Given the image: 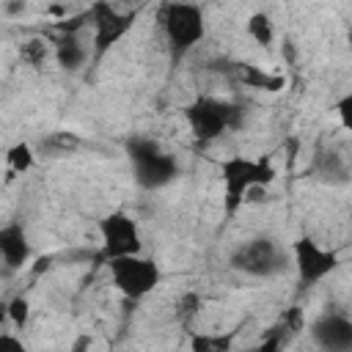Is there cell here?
<instances>
[{"instance_id":"83f0119b","label":"cell","mask_w":352,"mask_h":352,"mask_svg":"<svg viewBox=\"0 0 352 352\" xmlns=\"http://www.w3.org/2000/svg\"><path fill=\"white\" fill-rule=\"evenodd\" d=\"M6 11H8V14H19V11H25V3H16V6H6Z\"/></svg>"},{"instance_id":"ffe728a7","label":"cell","mask_w":352,"mask_h":352,"mask_svg":"<svg viewBox=\"0 0 352 352\" xmlns=\"http://www.w3.org/2000/svg\"><path fill=\"white\" fill-rule=\"evenodd\" d=\"M88 8H82V11H77V14H66L63 19H58L55 25H52V30L58 33V36H80V30L88 25Z\"/></svg>"},{"instance_id":"5b68a950","label":"cell","mask_w":352,"mask_h":352,"mask_svg":"<svg viewBox=\"0 0 352 352\" xmlns=\"http://www.w3.org/2000/svg\"><path fill=\"white\" fill-rule=\"evenodd\" d=\"M104 267L110 272L113 286L126 300H143V297H148L160 286V280H162V272L154 264V258H148L143 253L110 258V261H104Z\"/></svg>"},{"instance_id":"8fae6325","label":"cell","mask_w":352,"mask_h":352,"mask_svg":"<svg viewBox=\"0 0 352 352\" xmlns=\"http://www.w3.org/2000/svg\"><path fill=\"white\" fill-rule=\"evenodd\" d=\"M30 236L22 223L0 226V258L8 270H22L30 261Z\"/></svg>"},{"instance_id":"ba28073f","label":"cell","mask_w":352,"mask_h":352,"mask_svg":"<svg viewBox=\"0 0 352 352\" xmlns=\"http://www.w3.org/2000/svg\"><path fill=\"white\" fill-rule=\"evenodd\" d=\"M99 236H102V261L121 258V256H138L143 253V239L138 223L126 212H110L99 220Z\"/></svg>"},{"instance_id":"f1b7e54d","label":"cell","mask_w":352,"mask_h":352,"mask_svg":"<svg viewBox=\"0 0 352 352\" xmlns=\"http://www.w3.org/2000/svg\"><path fill=\"white\" fill-rule=\"evenodd\" d=\"M0 261H3V258H0Z\"/></svg>"},{"instance_id":"d4e9b609","label":"cell","mask_w":352,"mask_h":352,"mask_svg":"<svg viewBox=\"0 0 352 352\" xmlns=\"http://www.w3.org/2000/svg\"><path fill=\"white\" fill-rule=\"evenodd\" d=\"M349 110H352V96L346 94V96H341V99H338V104H336V113H338V118H341V126H344V129H349V126H352Z\"/></svg>"},{"instance_id":"d6986e66","label":"cell","mask_w":352,"mask_h":352,"mask_svg":"<svg viewBox=\"0 0 352 352\" xmlns=\"http://www.w3.org/2000/svg\"><path fill=\"white\" fill-rule=\"evenodd\" d=\"M234 333L226 336H206V333H192L190 336V352H234Z\"/></svg>"},{"instance_id":"7c38bea8","label":"cell","mask_w":352,"mask_h":352,"mask_svg":"<svg viewBox=\"0 0 352 352\" xmlns=\"http://www.w3.org/2000/svg\"><path fill=\"white\" fill-rule=\"evenodd\" d=\"M50 44H52V58L63 72H77L88 60V50L82 47L80 36H58Z\"/></svg>"},{"instance_id":"ac0fdd59","label":"cell","mask_w":352,"mask_h":352,"mask_svg":"<svg viewBox=\"0 0 352 352\" xmlns=\"http://www.w3.org/2000/svg\"><path fill=\"white\" fill-rule=\"evenodd\" d=\"M248 36L258 44V47H270L275 41V25L270 19V14L264 11H256L248 16Z\"/></svg>"},{"instance_id":"44dd1931","label":"cell","mask_w":352,"mask_h":352,"mask_svg":"<svg viewBox=\"0 0 352 352\" xmlns=\"http://www.w3.org/2000/svg\"><path fill=\"white\" fill-rule=\"evenodd\" d=\"M8 322L14 327H19V330L28 327V322H30V302H28V297L16 294V297L8 300Z\"/></svg>"},{"instance_id":"9a60e30c","label":"cell","mask_w":352,"mask_h":352,"mask_svg":"<svg viewBox=\"0 0 352 352\" xmlns=\"http://www.w3.org/2000/svg\"><path fill=\"white\" fill-rule=\"evenodd\" d=\"M314 170H316L319 179L338 182V184H344L346 176H349V168H346V162H344V157L338 151H319V157L314 162Z\"/></svg>"},{"instance_id":"cb8c5ba5","label":"cell","mask_w":352,"mask_h":352,"mask_svg":"<svg viewBox=\"0 0 352 352\" xmlns=\"http://www.w3.org/2000/svg\"><path fill=\"white\" fill-rule=\"evenodd\" d=\"M0 352H28V346H25V341L19 336L0 330Z\"/></svg>"},{"instance_id":"7a4b0ae2","label":"cell","mask_w":352,"mask_h":352,"mask_svg":"<svg viewBox=\"0 0 352 352\" xmlns=\"http://www.w3.org/2000/svg\"><path fill=\"white\" fill-rule=\"evenodd\" d=\"M126 160L132 165V176L143 190H162L182 173V165L173 154H168L154 138L135 135L126 140Z\"/></svg>"},{"instance_id":"9c48e42d","label":"cell","mask_w":352,"mask_h":352,"mask_svg":"<svg viewBox=\"0 0 352 352\" xmlns=\"http://www.w3.org/2000/svg\"><path fill=\"white\" fill-rule=\"evenodd\" d=\"M292 258H294V270L300 275V283H305V286L324 280L338 267V253L330 248H322L314 236L294 239L292 242Z\"/></svg>"},{"instance_id":"4fadbf2b","label":"cell","mask_w":352,"mask_h":352,"mask_svg":"<svg viewBox=\"0 0 352 352\" xmlns=\"http://www.w3.org/2000/svg\"><path fill=\"white\" fill-rule=\"evenodd\" d=\"M236 80L242 85H248V88L270 91V94H275V91H280L286 85V80L280 74H270V72H264V69H258L253 63H239L236 66Z\"/></svg>"},{"instance_id":"52a82bcc","label":"cell","mask_w":352,"mask_h":352,"mask_svg":"<svg viewBox=\"0 0 352 352\" xmlns=\"http://www.w3.org/2000/svg\"><path fill=\"white\" fill-rule=\"evenodd\" d=\"M231 267L250 278H272L286 270V250L272 236H253L231 253Z\"/></svg>"},{"instance_id":"277c9868","label":"cell","mask_w":352,"mask_h":352,"mask_svg":"<svg viewBox=\"0 0 352 352\" xmlns=\"http://www.w3.org/2000/svg\"><path fill=\"white\" fill-rule=\"evenodd\" d=\"M184 121L190 126V135L198 143H214L217 138H223L226 132H231V129L239 126L242 110L234 102H228V99L195 96L184 107Z\"/></svg>"},{"instance_id":"30bf717a","label":"cell","mask_w":352,"mask_h":352,"mask_svg":"<svg viewBox=\"0 0 352 352\" xmlns=\"http://www.w3.org/2000/svg\"><path fill=\"white\" fill-rule=\"evenodd\" d=\"M308 333L322 352H352V319L341 311H327L316 316Z\"/></svg>"},{"instance_id":"603a6c76","label":"cell","mask_w":352,"mask_h":352,"mask_svg":"<svg viewBox=\"0 0 352 352\" xmlns=\"http://www.w3.org/2000/svg\"><path fill=\"white\" fill-rule=\"evenodd\" d=\"M198 311H201V297H198V294H192V292H187V294L179 300V311H176V314H179V319L187 324Z\"/></svg>"},{"instance_id":"5bb4252c","label":"cell","mask_w":352,"mask_h":352,"mask_svg":"<svg viewBox=\"0 0 352 352\" xmlns=\"http://www.w3.org/2000/svg\"><path fill=\"white\" fill-rule=\"evenodd\" d=\"M33 165H36V148L30 143L19 140V143L8 146V151H6V173H8V179L25 176L28 170H33Z\"/></svg>"},{"instance_id":"e0dca14e","label":"cell","mask_w":352,"mask_h":352,"mask_svg":"<svg viewBox=\"0 0 352 352\" xmlns=\"http://www.w3.org/2000/svg\"><path fill=\"white\" fill-rule=\"evenodd\" d=\"M50 58H52V44L47 38H41V36H33V38L19 44V60L25 66H30V69H41Z\"/></svg>"},{"instance_id":"8992f818","label":"cell","mask_w":352,"mask_h":352,"mask_svg":"<svg viewBox=\"0 0 352 352\" xmlns=\"http://www.w3.org/2000/svg\"><path fill=\"white\" fill-rule=\"evenodd\" d=\"M88 25L94 28V47H91V58L94 63H99L121 38L129 36V30L135 28L138 11H124L113 3H91L88 6Z\"/></svg>"},{"instance_id":"3957f363","label":"cell","mask_w":352,"mask_h":352,"mask_svg":"<svg viewBox=\"0 0 352 352\" xmlns=\"http://www.w3.org/2000/svg\"><path fill=\"white\" fill-rule=\"evenodd\" d=\"M157 22L165 33V44L173 60H182L206 36V14L195 3H162L157 11Z\"/></svg>"},{"instance_id":"484cf974","label":"cell","mask_w":352,"mask_h":352,"mask_svg":"<svg viewBox=\"0 0 352 352\" xmlns=\"http://www.w3.org/2000/svg\"><path fill=\"white\" fill-rule=\"evenodd\" d=\"M85 346H91V336H80V338H77V344L72 346V352H82Z\"/></svg>"},{"instance_id":"2e32d148","label":"cell","mask_w":352,"mask_h":352,"mask_svg":"<svg viewBox=\"0 0 352 352\" xmlns=\"http://www.w3.org/2000/svg\"><path fill=\"white\" fill-rule=\"evenodd\" d=\"M82 146V138L74 135V132H66V129H58V132H50L47 138H41L38 148L47 151L50 157H63V154H72Z\"/></svg>"},{"instance_id":"4316f807","label":"cell","mask_w":352,"mask_h":352,"mask_svg":"<svg viewBox=\"0 0 352 352\" xmlns=\"http://www.w3.org/2000/svg\"><path fill=\"white\" fill-rule=\"evenodd\" d=\"M8 322V300H0V330Z\"/></svg>"},{"instance_id":"6da1fadb","label":"cell","mask_w":352,"mask_h":352,"mask_svg":"<svg viewBox=\"0 0 352 352\" xmlns=\"http://www.w3.org/2000/svg\"><path fill=\"white\" fill-rule=\"evenodd\" d=\"M217 176L223 182V212L231 220L250 198L253 190H264L275 182L278 170L270 157H245L231 154L217 162Z\"/></svg>"},{"instance_id":"7402d4cb","label":"cell","mask_w":352,"mask_h":352,"mask_svg":"<svg viewBox=\"0 0 352 352\" xmlns=\"http://www.w3.org/2000/svg\"><path fill=\"white\" fill-rule=\"evenodd\" d=\"M280 349H283V333H280V327H272V330L261 338L258 346H253V349H242V352H280Z\"/></svg>"}]
</instances>
